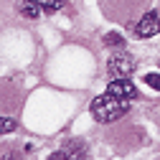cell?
Here are the masks:
<instances>
[{
	"mask_svg": "<svg viewBox=\"0 0 160 160\" xmlns=\"http://www.w3.org/2000/svg\"><path fill=\"white\" fill-rule=\"evenodd\" d=\"M104 43H107V46H122V43H125V38L119 36V33H114V31H112V33H107V36H104Z\"/></svg>",
	"mask_w": 160,
	"mask_h": 160,
	"instance_id": "8",
	"label": "cell"
},
{
	"mask_svg": "<svg viewBox=\"0 0 160 160\" xmlns=\"http://www.w3.org/2000/svg\"><path fill=\"white\" fill-rule=\"evenodd\" d=\"M107 71L114 76V79H125L135 71V61H132V56L125 53V51H117L114 56H109V61H107Z\"/></svg>",
	"mask_w": 160,
	"mask_h": 160,
	"instance_id": "2",
	"label": "cell"
},
{
	"mask_svg": "<svg viewBox=\"0 0 160 160\" xmlns=\"http://www.w3.org/2000/svg\"><path fill=\"white\" fill-rule=\"evenodd\" d=\"M160 33V18L158 13H145L140 18V23L135 26V36L137 38H152Z\"/></svg>",
	"mask_w": 160,
	"mask_h": 160,
	"instance_id": "3",
	"label": "cell"
},
{
	"mask_svg": "<svg viewBox=\"0 0 160 160\" xmlns=\"http://www.w3.org/2000/svg\"><path fill=\"white\" fill-rule=\"evenodd\" d=\"M107 92L114 94V97H119V99H127V102L137 97V87L130 82L127 76H125V79H112L109 87H107Z\"/></svg>",
	"mask_w": 160,
	"mask_h": 160,
	"instance_id": "4",
	"label": "cell"
},
{
	"mask_svg": "<svg viewBox=\"0 0 160 160\" xmlns=\"http://www.w3.org/2000/svg\"><path fill=\"white\" fill-rule=\"evenodd\" d=\"M18 10H21V15L28 18V21H36V18H41V13H43L38 0H23V3L18 5Z\"/></svg>",
	"mask_w": 160,
	"mask_h": 160,
	"instance_id": "5",
	"label": "cell"
},
{
	"mask_svg": "<svg viewBox=\"0 0 160 160\" xmlns=\"http://www.w3.org/2000/svg\"><path fill=\"white\" fill-rule=\"evenodd\" d=\"M38 3H41L43 13H56V10H61V8H64L66 0H38Z\"/></svg>",
	"mask_w": 160,
	"mask_h": 160,
	"instance_id": "6",
	"label": "cell"
},
{
	"mask_svg": "<svg viewBox=\"0 0 160 160\" xmlns=\"http://www.w3.org/2000/svg\"><path fill=\"white\" fill-rule=\"evenodd\" d=\"M145 84L160 92V74H148V76H145Z\"/></svg>",
	"mask_w": 160,
	"mask_h": 160,
	"instance_id": "9",
	"label": "cell"
},
{
	"mask_svg": "<svg viewBox=\"0 0 160 160\" xmlns=\"http://www.w3.org/2000/svg\"><path fill=\"white\" fill-rule=\"evenodd\" d=\"M127 109H130V102L127 99H119V97H114V94H102V97H97L94 102H92V114H94V119L97 122H114V119H119L122 114H127Z\"/></svg>",
	"mask_w": 160,
	"mask_h": 160,
	"instance_id": "1",
	"label": "cell"
},
{
	"mask_svg": "<svg viewBox=\"0 0 160 160\" xmlns=\"http://www.w3.org/2000/svg\"><path fill=\"white\" fill-rule=\"evenodd\" d=\"M13 130H15V119L13 117H0V135L13 132Z\"/></svg>",
	"mask_w": 160,
	"mask_h": 160,
	"instance_id": "7",
	"label": "cell"
}]
</instances>
